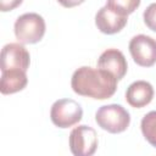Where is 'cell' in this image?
<instances>
[{
    "mask_svg": "<svg viewBox=\"0 0 156 156\" xmlns=\"http://www.w3.org/2000/svg\"><path fill=\"white\" fill-rule=\"evenodd\" d=\"M83 117V108L73 99H58L50 110L51 122L58 128H69L77 124Z\"/></svg>",
    "mask_w": 156,
    "mask_h": 156,
    "instance_id": "cell-4",
    "label": "cell"
},
{
    "mask_svg": "<svg viewBox=\"0 0 156 156\" xmlns=\"http://www.w3.org/2000/svg\"><path fill=\"white\" fill-rule=\"evenodd\" d=\"M134 62L141 67H151L156 63V40L145 34L134 35L128 45Z\"/></svg>",
    "mask_w": 156,
    "mask_h": 156,
    "instance_id": "cell-6",
    "label": "cell"
},
{
    "mask_svg": "<svg viewBox=\"0 0 156 156\" xmlns=\"http://www.w3.org/2000/svg\"><path fill=\"white\" fill-rule=\"evenodd\" d=\"M63 7H74L83 4L85 0H57Z\"/></svg>",
    "mask_w": 156,
    "mask_h": 156,
    "instance_id": "cell-16",
    "label": "cell"
},
{
    "mask_svg": "<svg viewBox=\"0 0 156 156\" xmlns=\"http://www.w3.org/2000/svg\"><path fill=\"white\" fill-rule=\"evenodd\" d=\"M45 21L35 12H27L17 17L13 30L17 40L22 44H35L45 34Z\"/></svg>",
    "mask_w": 156,
    "mask_h": 156,
    "instance_id": "cell-2",
    "label": "cell"
},
{
    "mask_svg": "<svg viewBox=\"0 0 156 156\" xmlns=\"http://www.w3.org/2000/svg\"><path fill=\"white\" fill-rule=\"evenodd\" d=\"M1 71L21 69L27 72L30 63L28 50L22 43H9L1 49Z\"/></svg>",
    "mask_w": 156,
    "mask_h": 156,
    "instance_id": "cell-7",
    "label": "cell"
},
{
    "mask_svg": "<svg viewBox=\"0 0 156 156\" xmlns=\"http://www.w3.org/2000/svg\"><path fill=\"white\" fill-rule=\"evenodd\" d=\"M98 133L94 128L80 124L71 130L69 150L74 156H91L98 147Z\"/></svg>",
    "mask_w": 156,
    "mask_h": 156,
    "instance_id": "cell-5",
    "label": "cell"
},
{
    "mask_svg": "<svg viewBox=\"0 0 156 156\" xmlns=\"http://www.w3.org/2000/svg\"><path fill=\"white\" fill-rule=\"evenodd\" d=\"M143 17H144V22H145L146 27L149 29L156 32V2L150 4L145 9Z\"/></svg>",
    "mask_w": 156,
    "mask_h": 156,
    "instance_id": "cell-14",
    "label": "cell"
},
{
    "mask_svg": "<svg viewBox=\"0 0 156 156\" xmlns=\"http://www.w3.org/2000/svg\"><path fill=\"white\" fill-rule=\"evenodd\" d=\"M28 78L24 71L21 69H7L1 71L0 91L4 95L17 93L26 88Z\"/></svg>",
    "mask_w": 156,
    "mask_h": 156,
    "instance_id": "cell-11",
    "label": "cell"
},
{
    "mask_svg": "<svg viewBox=\"0 0 156 156\" xmlns=\"http://www.w3.org/2000/svg\"><path fill=\"white\" fill-rule=\"evenodd\" d=\"M154 98V88L146 80L133 82L126 91L127 102L135 108H141L151 102Z\"/></svg>",
    "mask_w": 156,
    "mask_h": 156,
    "instance_id": "cell-10",
    "label": "cell"
},
{
    "mask_svg": "<svg viewBox=\"0 0 156 156\" xmlns=\"http://www.w3.org/2000/svg\"><path fill=\"white\" fill-rule=\"evenodd\" d=\"M23 0H0V10L2 12L6 11H11L13 9H16L17 6H20L22 4Z\"/></svg>",
    "mask_w": 156,
    "mask_h": 156,
    "instance_id": "cell-15",
    "label": "cell"
},
{
    "mask_svg": "<svg viewBox=\"0 0 156 156\" xmlns=\"http://www.w3.org/2000/svg\"><path fill=\"white\" fill-rule=\"evenodd\" d=\"M140 128L147 143L156 147V111H150L143 117Z\"/></svg>",
    "mask_w": 156,
    "mask_h": 156,
    "instance_id": "cell-12",
    "label": "cell"
},
{
    "mask_svg": "<svg viewBox=\"0 0 156 156\" xmlns=\"http://www.w3.org/2000/svg\"><path fill=\"white\" fill-rule=\"evenodd\" d=\"M95 121L99 127L108 133L117 134L124 132L130 123L129 112L118 104L101 106L95 113Z\"/></svg>",
    "mask_w": 156,
    "mask_h": 156,
    "instance_id": "cell-3",
    "label": "cell"
},
{
    "mask_svg": "<svg viewBox=\"0 0 156 156\" xmlns=\"http://www.w3.org/2000/svg\"><path fill=\"white\" fill-rule=\"evenodd\" d=\"M71 87L78 95L105 100L116 93L117 78L105 69L82 66L73 72Z\"/></svg>",
    "mask_w": 156,
    "mask_h": 156,
    "instance_id": "cell-1",
    "label": "cell"
},
{
    "mask_svg": "<svg viewBox=\"0 0 156 156\" xmlns=\"http://www.w3.org/2000/svg\"><path fill=\"white\" fill-rule=\"evenodd\" d=\"M140 1L141 0H107L106 5L115 12L122 16H128L139 7Z\"/></svg>",
    "mask_w": 156,
    "mask_h": 156,
    "instance_id": "cell-13",
    "label": "cell"
},
{
    "mask_svg": "<svg viewBox=\"0 0 156 156\" xmlns=\"http://www.w3.org/2000/svg\"><path fill=\"white\" fill-rule=\"evenodd\" d=\"M98 67L110 72L117 78V80H119L126 76L128 69V63L122 51H119L118 49L111 48L105 50L100 55L98 60Z\"/></svg>",
    "mask_w": 156,
    "mask_h": 156,
    "instance_id": "cell-9",
    "label": "cell"
},
{
    "mask_svg": "<svg viewBox=\"0 0 156 156\" xmlns=\"http://www.w3.org/2000/svg\"><path fill=\"white\" fill-rule=\"evenodd\" d=\"M128 16H122L107 5L101 7L95 15V24L98 29L104 34H116L121 32L127 24Z\"/></svg>",
    "mask_w": 156,
    "mask_h": 156,
    "instance_id": "cell-8",
    "label": "cell"
}]
</instances>
